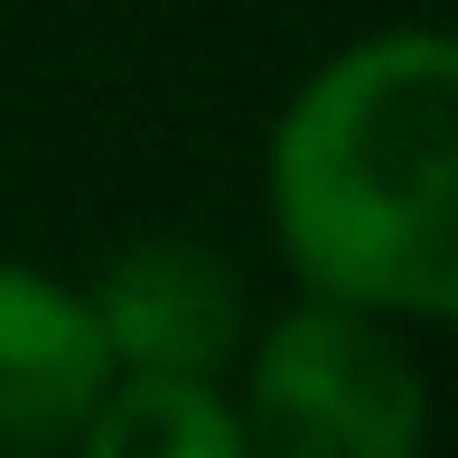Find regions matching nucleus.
<instances>
[{
  "instance_id": "nucleus-1",
  "label": "nucleus",
  "mask_w": 458,
  "mask_h": 458,
  "mask_svg": "<svg viewBox=\"0 0 458 458\" xmlns=\"http://www.w3.org/2000/svg\"><path fill=\"white\" fill-rule=\"evenodd\" d=\"M272 243L309 300L430 327L458 309V47L384 29L337 47L272 122Z\"/></svg>"
},
{
  "instance_id": "nucleus-5",
  "label": "nucleus",
  "mask_w": 458,
  "mask_h": 458,
  "mask_svg": "<svg viewBox=\"0 0 458 458\" xmlns=\"http://www.w3.org/2000/svg\"><path fill=\"white\" fill-rule=\"evenodd\" d=\"M66 458H253V440H243V411L225 384L113 374Z\"/></svg>"
},
{
  "instance_id": "nucleus-2",
  "label": "nucleus",
  "mask_w": 458,
  "mask_h": 458,
  "mask_svg": "<svg viewBox=\"0 0 458 458\" xmlns=\"http://www.w3.org/2000/svg\"><path fill=\"white\" fill-rule=\"evenodd\" d=\"M234 411L253 458H421L430 384L403 346V318L346 300H300L253 327L234 356Z\"/></svg>"
},
{
  "instance_id": "nucleus-3",
  "label": "nucleus",
  "mask_w": 458,
  "mask_h": 458,
  "mask_svg": "<svg viewBox=\"0 0 458 458\" xmlns=\"http://www.w3.org/2000/svg\"><path fill=\"white\" fill-rule=\"evenodd\" d=\"M94 337L113 374H187L225 384L253 337V290L206 234H140L85 281Z\"/></svg>"
},
{
  "instance_id": "nucleus-4",
  "label": "nucleus",
  "mask_w": 458,
  "mask_h": 458,
  "mask_svg": "<svg viewBox=\"0 0 458 458\" xmlns=\"http://www.w3.org/2000/svg\"><path fill=\"white\" fill-rule=\"evenodd\" d=\"M103 384L113 365L85 290L38 262H0V458H66Z\"/></svg>"
}]
</instances>
